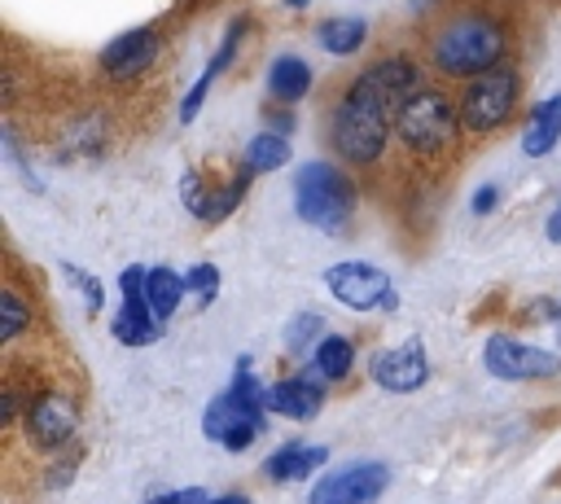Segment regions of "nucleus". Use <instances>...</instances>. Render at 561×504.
<instances>
[{"instance_id":"nucleus-1","label":"nucleus","mask_w":561,"mask_h":504,"mask_svg":"<svg viewBox=\"0 0 561 504\" xmlns=\"http://www.w3.org/2000/svg\"><path fill=\"white\" fill-rule=\"evenodd\" d=\"M504 53H508V35L491 9H451L447 18L434 22V31L425 39L430 66L438 75L465 79V83L486 70H500Z\"/></svg>"},{"instance_id":"nucleus-2","label":"nucleus","mask_w":561,"mask_h":504,"mask_svg":"<svg viewBox=\"0 0 561 504\" xmlns=\"http://www.w3.org/2000/svg\"><path fill=\"white\" fill-rule=\"evenodd\" d=\"M394 105L364 79V70L337 92L329 110V145L351 167H377L394 131Z\"/></svg>"},{"instance_id":"nucleus-3","label":"nucleus","mask_w":561,"mask_h":504,"mask_svg":"<svg viewBox=\"0 0 561 504\" xmlns=\"http://www.w3.org/2000/svg\"><path fill=\"white\" fill-rule=\"evenodd\" d=\"M460 110L447 92L421 88L412 101L399 105L394 114V136L412 162H443L460 149Z\"/></svg>"},{"instance_id":"nucleus-4","label":"nucleus","mask_w":561,"mask_h":504,"mask_svg":"<svg viewBox=\"0 0 561 504\" xmlns=\"http://www.w3.org/2000/svg\"><path fill=\"white\" fill-rule=\"evenodd\" d=\"M4 386L18 390L22 399V438L31 451H66V443L79 429V399L66 390V381L48 377H18L4 373Z\"/></svg>"},{"instance_id":"nucleus-5","label":"nucleus","mask_w":561,"mask_h":504,"mask_svg":"<svg viewBox=\"0 0 561 504\" xmlns=\"http://www.w3.org/2000/svg\"><path fill=\"white\" fill-rule=\"evenodd\" d=\"M294 210L302 224L329 232V237H342L351 215H355V184L342 167L333 162H307L298 175H294Z\"/></svg>"},{"instance_id":"nucleus-6","label":"nucleus","mask_w":561,"mask_h":504,"mask_svg":"<svg viewBox=\"0 0 561 504\" xmlns=\"http://www.w3.org/2000/svg\"><path fill=\"white\" fill-rule=\"evenodd\" d=\"M517 88H522V79H517L513 66H500V70H486V75L469 79L465 92L456 96L460 127H465L469 136H491V131H500V127L513 118V110H517Z\"/></svg>"},{"instance_id":"nucleus-7","label":"nucleus","mask_w":561,"mask_h":504,"mask_svg":"<svg viewBox=\"0 0 561 504\" xmlns=\"http://www.w3.org/2000/svg\"><path fill=\"white\" fill-rule=\"evenodd\" d=\"M324 285H329V294L342 302V307H351V311H377V307H386V311H394L399 307V294H394V285H390V276L381 272V267H373V263H364V259H346V263H333L329 272H324Z\"/></svg>"},{"instance_id":"nucleus-8","label":"nucleus","mask_w":561,"mask_h":504,"mask_svg":"<svg viewBox=\"0 0 561 504\" xmlns=\"http://www.w3.org/2000/svg\"><path fill=\"white\" fill-rule=\"evenodd\" d=\"M263 403H250V399H241L237 390H224L219 399H210V408L202 412V434L210 438V443H219V447H228V451H245L254 438H259V429H263Z\"/></svg>"},{"instance_id":"nucleus-9","label":"nucleus","mask_w":561,"mask_h":504,"mask_svg":"<svg viewBox=\"0 0 561 504\" xmlns=\"http://www.w3.org/2000/svg\"><path fill=\"white\" fill-rule=\"evenodd\" d=\"M482 364L500 381H543V377H557L561 373V359L552 351L530 346V342H517V337H504V333L486 337Z\"/></svg>"},{"instance_id":"nucleus-10","label":"nucleus","mask_w":561,"mask_h":504,"mask_svg":"<svg viewBox=\"0 0 561 504\" xmlns=\"http://www.w3.org/2000/svg\"><path fill=\"white\" fill-rule=\"evenodd\" d=\"M118 294H123V302H118V311H114V337L123 342V346H149L153 337H158V316H153V307H149V272H140V267H123L118 272Z\"/></svg>"},{"instance_id":"nucleus-11","label":"nucleus","mask_w":561,"mask_h":504,"mask_svg":"<svg viewBox=\"0 0 561 504\" xmlns=\"http://www.w3.org/2000/svg\"><path fill=\"white\" fill-rule=\"evenodd\" d=\"M390 482V469L377 465V460H359V465H346V469H333L324 473L307 504H377V495L386 491Z\"/></svg>"},{"instance_id":"nucleus-12","label":"nucleus","mask_w":561,"mask_h":504,"mask_svg":"<svg viewBox=\"0 0 561 504\" xmlns=\"http://www.w3.org/2000/svg\"><path fill=\"white\" fill-rule=\"evenodd\" d=\"M158 53H162L158 31H153V26H136V31L114 35V39L101 48V70H105L114 83H131V79H140V75L153 70Z\"/></svg>"},{"instance_id":"nucleus-13","label":"nucleus","mask_w":561,"mask_h":504,"mask_svg":"<svg viewBox=\"0 0 561 504\" xmlns=\"http://www.w3.org/2000/svg\"><path fill=\"white\" fill-rule=\"evenodd\" d=\"M368 373H373V381H377L381 390H390V394H412V390H421L425 377H430V355H425L421 337H408V342H399V346H390V351H377V355L368 359Z\"/></svg>"},{"instance_id":"nucleus-14","label":"nucleus","mask_w":561,"mask_h":504,"mask_svg":"<svg viewBox=\"0 0 561 504\" xmlns=\"http://www.w3.org/2000/svg\"><path fill=\"white\" fill-rule=\"evenodd\" d=\"M364 79L399 110L403 101H412L425 83H421V66L412 61V57H403V53H390V57H381V61H373L368 70H364Z\"/></svg>"},{"instance_id":"nucleus-15","label":"nucleus","mask_w":561,"mask_h":504,"mask_svg":"<svg viewBox=\"0 0 561 504\" xmlns=\"http://www.w3.org/2000/svg\"><path fill=\"white\" fill-rule=\"evenodd\" d=\"M320 403H324V386L311 373L267 386V412H280L285 421H311L320 412Z\"/></svg>"},{"instance_id":"nucleus-16","label":"nucleus","mask_w":561,"mask_h":504,"mask_svg":"<svg viewBox=\"0 0 561 504\" xmlns=\"http://www.w3.org/2000/svg\"><path fill=\"white\" fill-rule=\"evenodd\" d=\"M324 460H329V447H320V443H285L280 451H272L263 460V478H272V482H298V478H311Z\"/></svg>"},{"instance_id":"nucleus-17","label":"nucleus","mask_w":561,"mask_h":504,"mask_svg":"<svg viewBox=\"0 0 561 504\" xmlns=\"http://www.w3.org/2000/svg\"><path fill=\"white\" fill-rule=\"evenodd\" d=\"M557 140H561V96H548L530 110L526 131H522V149H526V158H543Z\"/></svg>"},{"instance_id":"nucleus-18","label":"nucleus","mask_w":561,"mask_h":504,"mask_svg":"<svg viewBox=\"0 0 561 504\" xmlns=\"http://www.w3.org/2000/svg\"><path fill=\"white\" fill-rule=\"evenodd\" d=\"M267 92H272V101H285V105L302 101L311 92V66L294 53H280L267 70Z\"/></svg>"},{"instance_id":"nucleus-19","label":"nucleus","mask_w":561,"mask_h":504,"mask_svg":"<svg viewBox=\"0 0 561 504\" xmlns=\"http://www.w3.org/2000/svg\"><path fill=\"white\" fill-rule=\"evenodd\" d=\"M31 316H35V307H31L26 289L18 285V272H9L4 285H0V337H4V346H13L22 337V329L31 324Z\"/></svg>"},{"instance_id":"nucleus-20","label":"nucleus","mask_w":561,"mask_h":504,"mask_svg":"<svg viewBox=\"0 0 561 504\" xmlns=\"http://www.w3.org/2000/svg\"><path fill=\"white\" fill-rule=\"evenodd\" d=\"M364 35H368L364 18H329V22L316 26V44L324 53H333V57H351L364 44Z\"/></svg>"},{"instance_id":"nucleus-21","label":"nucleus","mask_w":561,"mask_h":504,"mask_svg":"<svg viewBox=\"0 0 561 504\" xmlns=\"http://www.w3.org/2000/svg\"><path fill=\"white\" fill-rule=\"evenodd\" d=\"M280 162H289V140H285V131H259V136L245 145V158H241V167H245L250 175L276 171Z\"/></svg>"},{"instance_id":"nucleus-22","label":"nucleus","mask_w":561,"mask_h":504,"mask_svg":"<svg viewBox=\"0 0 561 504\" xmlns=\"http://www.w3.org/2000/svg\"><path fill=\"white\" fill-rule=\"evenodd\" d=\"M184 294H188L184 276H175L171 267H149V307H153L158 320L175 316V307H180Z\"/></svg>"},{"instance_id":"nucleus-23","label":"nucleus","mask_w":561,"mask_h":504,"mask_svg":"<svg viewBox=\"0 0 561 504\" xmlns=\"http://www.w3.org/2000/svg\"><path fill=\"white\" fill-rule=\"evenodd\" d=\"M351 364H355V346H351V337L329 333V337L316 346V368H320L329 381H342V377L351 373Z\"/></svg>"},{"instance_id":"nucleus-24","label":"nucleus","mask_w":561,"mask_h":504,"mask_svg":"<svg viewBox=\"0 0 561 504\" xmlns=\"http://www.w3.org/2000/svg\"><path fill=\"white\" fill-rule=\"evenodd\" d=\"M184 285H188V294H197L202 302H210V298L219 294V267H210V263H197V267H188Z\"/></svg>"},{"instance_id":"nucleus-25","label":"nucleus","mask_w":561,"mask_h":504,"mask_svg":"<svg viewBox=\"0 0 561 504\" xmlns=\"http://www.w3.org/2000/svg\"><path fill=\"white\" fill-rule=\"evenodd\" d=\"M320 329H324V320H320L316 311H302V316L289 324V333H285V337H289V351H307Z\"/></svg>"},{"instance_id":"nucleus-26","label":"nucleus","mask_w":561,"mask_h":504,"mask_svg":"<svg viewBox=\"0 0 561 504\" xmlns=\"http://www.w3.org/2000/svg\"><path fill=\"white\" fill-rule=\"evenodd\" d=\"M66 276H70L79 289H83V298H88V311H101V298H105V294H101V280H92V276H88L83 267H75V263H66Z\"/></svg>"},{"instance_id":"nucleus-27","label":"nucleus","mask_w":561,"mask_h":504,"mask_svg":"<svg viewBox=\"0 0 561 504\" xmlns=\"http://www.w3.org/2000/svg\"><path fill=\"white\" fill-rule=\"evenodd\" d=\"M206 88H210V75L202 70V75H197V83L188 88V96L180 101V118H184V123H193V118H197V105L206 101Z\"/></svg>"},{"instance_id":"nucleus-28","label":"nucleus","mask_w":561,"mask_h":504,"mask_svg":"<svg viewBox=\"0 0 561 504\" xmlns=\"http://www.w3.org/2000/svg\"><path fill=\"white\" fill-rule=\"evenodd\" d=\"M495 197H500V193H495V184H482V188L473 193V215H486V210L495 206Z\"/></svg>"},{"instance_id":"nucleus-29","label":"nucleus","mask_w":561,"mask_h":504,"mask_svg":"<svg viewBox=\"0 0 561 504\" xmlns=\"http://www.w3.org/2000/svg\"><path fill=\"white\" fill-rule=\"evenodd\" d=\"M149 504H206V495L202 491H175V495H158Z\"/></svg>"},{"instance_id":"nucleus-30","label":"nucleus","mask_w":561,"mask_h":504,"mask_svg":"<svg viewBox=\"0 0 561 504\" xmlns=\"http://www.w3.org/2000/svg\"><path fill=\"white\" fill-rule=\"evenodd\" d=\"M543 237H548L552 245H561V202H557V210L548 215V224H543Z\"/></svg>"},{"instance_id":"nucleus-31","label":"nucleus","mask_w":561,"mask_h":504,"mask_svg":"<svg viewBox=\"0 0 561 504\" xmlns=\"http://www.w3.org/2000/svg\"><path fill=\"white\" fill-rule=\"evenodd\" d=\"M206 504H250V495H215V500H206Z\"/></svg>"},{"instance_id":"nucleus-32","label":"nucleus","mask_w":561,"mask_h":504,"mask_svg":"<svg viewBox=\"0 0 561 504\" xmlns=\"http://www.w3.org/2000/svg\"><path fill=\"white\" fill-rule=\"evenodd\" d=\"M408 4H412V9H416V13H421V9H430V4H434V0H408Z\"/></svg>"},{"instance_id":"nucleus-33","label":"nucleus","mask_w":561,"mask_h":504,"mask_svg":"<svg viewBox=\"0 0 561 504\" xmlns=\"http://www.w3.org/2000/svg\"><path fill=\"white\" fill-rule=\"evenodd\" d=\"M285 4H289V9H302V4H307V0H285Z\"/></svg>"},{"instance_id":"nucleus-34","label":"nucleus","mask_w":561,"mask_h":504,"mask_svg":"<svg viewBox=\"0 0 561 504\" xmlns=\"http://www.w3.org/2000/svg\"><path fill=\"white\" fill-rule=\"evenodd\" d=\"M552 320H557V324H561V302H557V307H552Z\"/></svg>"}]
</instances>
